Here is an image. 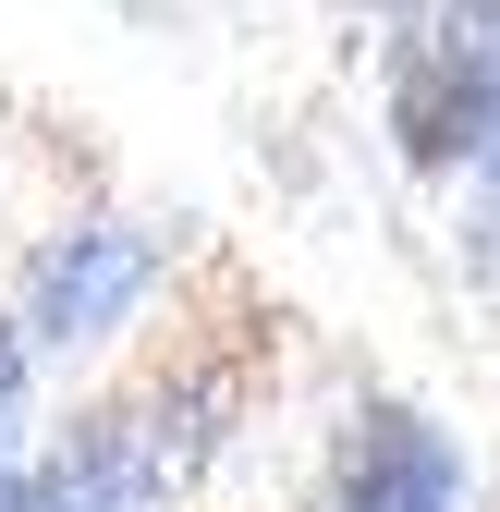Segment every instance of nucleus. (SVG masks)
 <instances>
[{
  "mask_svg": "<svg viewBox=\"0 0 500 512\" xmlns=\"http://www.w3.org/2000/svg\"><path fill=\"white\" fill-rule=\"evenodd\" d=\"M318 512H464V452L415 403H354L342 452L318 476Z\"/></svg>",
  "mask_w": 500,
  "mask_h": 512,
  "instance_id": "f257e3e1",
  "label": "nucleus"
},
{
  "mask_svg": "<svg viewBox=\"0 0 500 512\" xmlns=\"http://www.w3.org/2000/svg\"><path fill=\"white\" fill-rule=\"evenodd\" d=\"M147 293H159V244L122 232V220H86V232H61L25 269V330L49 354H74V342H110Z\"/></svg>",
  "mask_w": 500,
  "mask_h": 512,
  "instance_id": "f03ea898",
  "label": "nucleus"
},
{
  "mask_svg": "<svg viewBox=\"0 0 500 512\" xmlns=\"http://www.w3.org/2000/svg\"><path fill=\"white\" fill-rule=\"evenodd\" d=\"M391 135L415 171L488 159V37H415L391 61Z\"/></svg>",
  "mask_w": 500,
  "mask_h": 512,
  "instance_id": "7ed1b4c3",
  "label": "nucleus"
}]
</instances>
